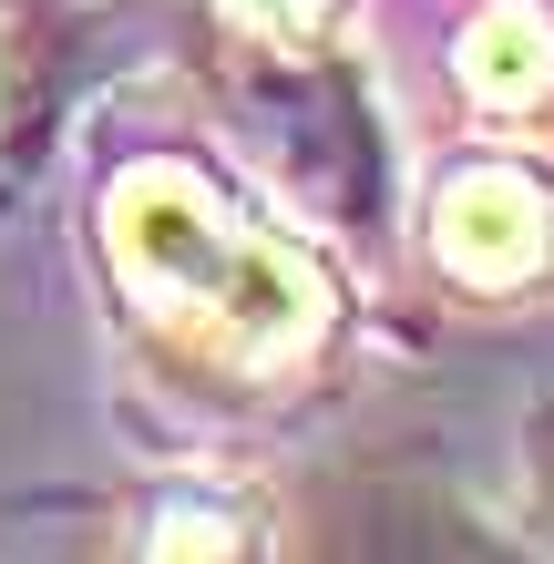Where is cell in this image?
Segmentation results:
<instances>
[{
    "label": "cell",
    "instance_id": "obj_3",
    "mask_svg": "<svg viewBox=\"0 0 554 564\" xmlns=\"http://www.w3.org/2000/svg\"><path fill=\"white\" fill-rule=\"evenodd\" d=\"M463 93L493 113H534L554 104V21L534 11H482L463 31Z\"/></svg>",
    "mask_w": 554,
    "mask_h": 564
},
{
    "label": "cell",
    "instance_id": "obj_2",
    "mask_svg": "<svg viewBox=\"0 0 554 564\" xmlns=\"http://www.w3.org/2000/svg\"><path fill=\"white\" fill-rule=\"evenodd\" d=\"M432 257L463 288H524L544 257H554L544 185L513 175V164H472V175H452L442 206H432Z\"/></svg>",
    "mask_w": 554,
    "mask_h": 564
},
{
    "label": "cell",
    "instance_id": "obj_4",
    "mask_svg": "<svg viewBox=\"0 0 554 564\" xmlns=\"http://www.w3.org/2000/svg\"><path fill=\"white\" fill-rule=\"evenodd\" d=\"M237 21H257V31H308L318 21V0H226Z\"/></svg>",
    "mask_w": 554,
    "mask_h": 564
},
{
    "label": "cell",
    "instance_id": "obj_1",
    "mask_svg": "<svg viewBox=\"0 0 554 564\" xmlns=\"http://www.w3.org/2000/svg\"><path fill=\"white\" fill-rule=\"evenodd\" d=\"M113 268L134 278L144 308H165L175 328H195L226 359H298L329 328V288H318L278 237H257L247 216L216 206V185H195L185 164H134L104 206Z\"/></svg>",
    "mask_w": 554,
    "mask_h": 564
}]
</instances>
